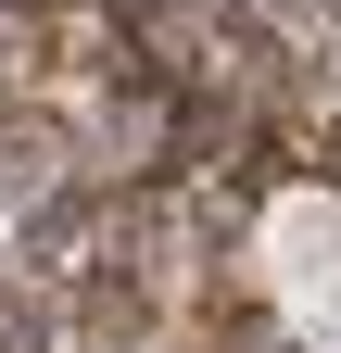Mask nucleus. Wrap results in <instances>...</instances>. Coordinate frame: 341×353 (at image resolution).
<instances>
[{
    "mask_svg": "<svg viewBox=\"0 0 341 353\" xmlns=\"http://www.w3.org/2000/svg\"><path fill=\"white\" fill-rule=\"evenodd\" d=\"M177 303L190 290H164L152 265H89L64 290V328H76V353H177Z\"/></svg>",
    "mask_w": 341,
    "mask_h": 353,
    "instance_id": "obj_1",
    "label": "nucleus"
},
{
    "mask_svg": "<svg viewBox=\"0 0 341 353\" xmlns=\"http://www.w3.org/2000/svg\"><path fill=\"white\" fill-rule=\"evenodd\" d=\"M76 176H89V126L64 101H0V214H13V228L38 202H64Z\"/></svg>",
    "mask_w": 341,
    "mask_h": 353,
    "instance_id": "obj_2",
    "label": "nucleus"
}]
</instances>
